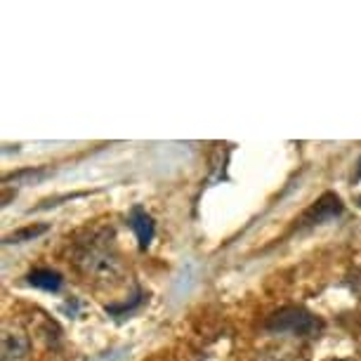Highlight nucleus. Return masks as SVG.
Masks as SVG:
<instances>
[{
  "label": "nucleus",
  "instance_id": "f257e3e1",
  "mask_svg": "<svg viewBox=\"0 0 361 361\" xmlns=\"http://www.w3.org/2000/svg\"><path fill=\"white\" fill-rule=\"evenodd\" d=\"M76 264L87 281L94 286H116L123 279V260L114 246L111 231L92 234L76 250Z\"/></svg>",
  "mask_w": 361,
  "mask_h": 361
},
{
  "label": "nucleus",
  "instance_id": "423d86ee",
  "mask_svg": "<svg viewBox=\"0 0 361 361\" xmlns=\"http://www.w3.org/2000/svg\"><path fill=\"white\" fill-rule=\"evenodd\" d=\"M329 361H354V359H329Z\"/></svg>",
  "mask_w": 361,
  "mask_h": 361
},
{
  "label": "nucleus",
  "instance_id": "6e6552de",
  "mask_svg": "<svg viewBox=\"0 0 361 361\" xmlns=\"http://www.w3.org/2000/svg\"><path fill=\"white\" fill-rule=\"evenodd\" d=\"M359 201H361V199H359Z\"/></svg>",
  "mask_w": 361,
  "mask_h": 361
},
{
  "label": "nucleus",
  "instance_id": "f03ea898",
  "mask_svg": "<svg viewBox=\"0 0 361 361\" xmlns=\"http://www.w3.org/2000/svg\"><path fill=\"white\" fill-rule=\"evenodd\" d=\"M324 329V324L302 307H286L269 317L267 331L274 336H295V338H314Z\"/></svg>",
  "mask_w": 361,
  "mask_h": 361
},
{
  "label": "nucleus",
  "instance_id": "20e7f679",
  "mask_svg": "<svg viewBox=\"0 0 361 361\" xmlns=\"http://www.w3.org/2000/svg\"><path fill=\"white\" fill-rule=\"evenodd\" d=\"M130 227H133L135 234H137L140 248L145 250L149 243H152V238H154V220H152V215H149L145 208L135 206L133 213H130Z\"/></svg>",
  "mask_w": 361,
  "mask_h": 361
},
{
  "label": "nucleus",
  "instance_id": "0eeeda50",
  "mask_svg": "<svg viewBox=\"0 0 361 361\" xmlns=\"http://www.w3.org/2000/svg\"><path fill=\"white\" fill-rule=\"evenodd\" d=\"M357 177H361V161H359V175Z\"/></svg>",
  "mask_w": 361,
  "mask_h": 361
},
{
  "label": "nucleus",
  "instance_id": "7ed1b4c3",
  "mask_svg": "<svg viewBox=\"0 0 361 361\" xmlns=\"http://www.w3.org/2000/svg\"><path fill=\"white\" fill-rule=\"evenodd\" d=\"M29 350V336L19 326H3V361H24Z\"/></svg>",
  "mask_w": 361,
  "mask_h": 361
},
{
  "label": "nucleus",
  "instance_id": "39448f33",
  "mask_svg": "<svg viewBox=\"0 0 361 361\" xmlns=\"http://www.w3.org/2000/svg\"><path fill=\"white\" fill-rule=\"evenodd\" d=\"M29 283L43 290H59L62 288V274L54 269H33L29 274Z\"/></svg>",
  "mask_w": 361,
  "mask_h": 361
}]
</instances>
